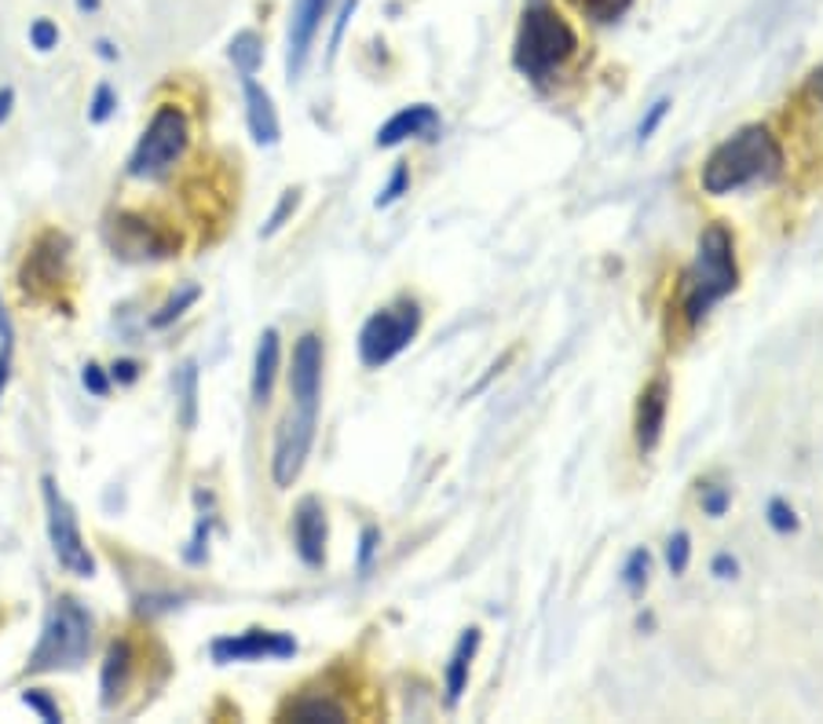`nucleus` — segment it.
Returning <instances> with one entry per match:
<instances>
[{"label":"nucleus","instance_id":"bb28decb","mask_svg":"<svg viewBox=\"0 0 823 724\" xmlns=\"http://www.w3.org/2000/svg\"><path fill=\"white\" fill-rule=\"evenodd\" d=\"M11 355H15V334H11V318L0 304V396L11 381Z\"/></svg>","mask_w":823,"mask_h":724},{"label":"nucleus","instance_id":"9b49d317","mask_svg":"<svg viewBox=\"0 0 823 724\" xmlns=\"http://www.w3.org/2000/svg\"><path fill=\"white\" fill-rule=\"evenodd\" d=\"M106 239L128 260H154V256H173L180 249V239L162 228H154L150 220L139 217H117L111 228H106Z\"/></svg>","mask_w":823,"mask_h":724},{"label":"nucleus","instance_id":"393cba45","mask_svg":"<svg viewBox=\"0 0 823 724\" xmlns=\"http://www.w3.org/2000/svg\"><path fill=\"white\" fill-rule=\"evenodd\" d=\"M582 15L601 22V27H607V22H618L626 15L629 8H634V0H571Z\"/></svg>","mask_w":823,"mask_h":724},{"label":"nucleus","instance_id":"cd10ccee","mask_svg":"<svg viewBox=\"0 0 823 724\" xmlns=\"http://www.w3.org/2000/svg\"><path fill=\"white\" fill-rule=\"evenodd\" d=\"M114 111H117V92L111 85H100V88H95L92 103H88V122H95V125L111 122Z\"/></svg>","mask_w":823,"mask_h":724},{"label":"nucleus","instance_id":"423d86ee","mask_svg":"<svg viewBox=\"0 0 823 724\" xmlns=\"http://www.w3.org/2000/svg\"><path fill=\"white\" fill-rule=\"evenodd\" d=\"M417 329H421V307L417 301H399L392 307H381L366 318L360 329V359L366 370H381L396 355H403L414 344Z\"/></svg>","mask_w":823,"mask_h":724},{"label":"nucleus","instance_id":"dca6fc26","mask_svg":"<svg viewBox=\"0 0 823 724\" xmlns=\"http://www.w3.org/2000/svg\"><path fill=\"white\" fill-rule=\"evenodd\" d=\"M242 92H246V122H249V133L260 147H274L282 136V125H279V114H274V103L268 96V88H260L253 77H242Z\"/></svg>","mask_w":823,"mask_h":724},{"label":"nucleus","instance_id":"a878e982","mask_svg":"<svg viewBox=\"0 0 823 724\" xmlns=\"http://www.w3.org/2000/svg\"><path fill=\"white\" fill-rule=\"evenodd\" d=\"M648 575H652V556H648V549H634V553H629V560L623 564V586L637 597V592L648 586Z\"/></svg>","mask_w":823,"mask_h":724},{"label":"nucleus","instance_id":"aec40b11","mask_svg":"<svg viewBox=\"0 0 823 724\" xmlns=\"http://www.w3.org/2000/svg\"><path fill=\"white\" fill-rule=\"evenodd\" d=\"M476 651H480V629H465L455 655L447 662V703L458 706L461 695H465V684H469V670H472V659Z\"/></svg>","mask_w":823,"mask_h":724},{"label":"nucleus","instance_id":"473e14b6","mask_svg":"<svg viewBox=\"0 0 823 724\" xmlns=\"http://www.w3.org/2000/svg\"><path fill=\"white\" fill-rule=\"evenodd\" d=\"M729 505H732L729 486H707V491H702V513L707 516H725V508Z\"/></svg>","mask_w":823,"mask_h":724},{"label":"nucleus","instance_id":"2eb2a0df","mask_svg":"<svg viewBox=\"0 0 823 724\" xmlns=\"http://www.w3.org/2000/svg\"><path fill=\"white\" fill-rule=\"evenodd\" d=\"M322 337L304 334L293 344V363H290V396L293 399H319L322 396Z\"/></svg>","mask_w":823,"mask_h":724},{"label":"nucleus","instance_id":"5701e85b","mask_svg":"<svg viewBox=\"0 0 823 724\" xmlns=\"http://www.w3.org/2000/svg\"><path fill=\"white\" fill-rule=\"evenodd\" d=\"M176 396H180V424L195 429L198 424V366L184 363L176 374Z\"/></svg>","mask_w":823,"mask_h":724},{"label":"nucleus","instance_id":"58836bf2","mask_svg":"<svg viewBox=\"0 0 823 724\" xmlns=\"http://www.w3.org/2000/svg\"><path fill=\"white\" fill-rule=\"evenodd\" d=\"M206 545H209V520H198V531H195V538H190L187 560H190V564H201V560H206Z\"/></svg>","mask_w":823,"mask_h":724},{"label":"nucleus","instance_id":"7ed1b4c3","mask_svg":"<svg viewBox=\"0 0 823 724\" xmlns=\"http://www.w3.org/2000/svg\"><path fill=\"white\" fill-rule=\"evenodd\" d=\"M575 52L579 38L571 30V22L549 0H528L517 30V49H512V63H517L520 74L542 85Z\"/></svg>","mask_w":823,"mask_h":724},{"label":"nucleus","instance_id":"37998d69","mask_svg":"<svg viewBox=\"0 0 823 724\" xmlns=\"http://www.w3.org/2000/svg\"><path fill=\"white\" fill-rule=\"evenodd\" d=\"M809 96H813L823 106V66L813 70V77H809Z\"/></svg>","mask_w":823,"mask_h":724},{"label":"nucleus","instance_id":"4c0bfd02","mask_svg":"<svg viewBox=\"0 0 823 724\" xmlns=\"http://www.w3.org/2000/svg\"><path fill=\"white\" fill-rule=\"evenodd\" d=\"M377 549H381V531L377 527H366L363 538H360V571H366L369 560L377 556Z\"/></svg>","mask_w":823,"mask_h":724},{"label":"nucleus","instance_id":"f8f14e48","mask_svg":"<svg viewBox=\"0 0 823 724\" xmlns=\"http://www.w3.org/2000/svg\"><path fill=\"white\" fill-rule=\"evenodd\" d=\"M330 0H293V15H290V33H285V74L296 81L304 74L308 59H312V44L315 33L326 19Z\"/></svg>","mask_w":823,"mask_h":724},{"label":"nucleus","instance_id":"4468645a","mask_svg":"<svg viewBox=\"0 0 823 724\" xmlns=\"http://www.w3.org/2000/svg\"><path fill=\"white\" fill-rule=\"evenodd\" d=\"M666 410H670V385L666 377H655L652 385H644L637 396V418H634V436L640 454H652L659 447L663 429H666Z\"/></svg>","mask_w":823,"mask_h":724},{"label":"nucleus","instance_id":"a211bd4d","mask_svg":"<svg viewBox=\"0 0 823 724\" xmlns=\"http://www.w3.org/2000/svg\"><path fill=\"white\" fill-rule=\"evenodd\" d=\"M133 667H136L133 644H128V640H114V644L106 648V659H103V673H100V692H103V706H114L117 699L125 695L128 681H133Z\"/></svg>","mask_w":823,"mask_h":724},{"label":"nucleus","instance_id":"f03ea898","mask_svg":"<svg viewBox=\"0 0 823 724\" xmlns=\"http://www.w3.org/2000/svg\"><path fill=\"white\" fill-rule=\"evenodd\" d=\"M739 267H736V242L725 223H710L699 234L696 260L681 279V312L688 326H699L725 296L736 293Z\"/></svg>","mask_w":823,"mask_h":724},{"label":"nucleus","instance_id":"c03bdc74","mask_svg":"<svg viewBox=\"0 0 823 724\" xmlns=\"http://www.w3.org/2000/svg\"><path fill=\"white\" fill-rule=\"evenodd\" d=\"M11 106H15V92H11V88H0V125L8 122Z\"/></svg>","mask_w":823,"mask_h":724},{"label":"nucleus","instance_id":"ea45409f","mask_svg":"<svg viewBox=\"0 0 823 724\" xmlns=\"http://www.w3.org/2000/svg\"><path fill=\"white\" fill-rule=\"evenodd\" d=\"M355 4H360V0H344V8H341V15H337V30H333V38H330V55H337L341 38H344V30H348V19H352Z\"/></svg>","mask_w":823,"mask_h":724},{"label":"nucleus","instance_id":"2f4dec72","mask_svg":"<svg viewBox=\"0 0 823 724\" xmlns=\"http://www.w3.org/2000/svg\"><path fill=\"white\" fill-rule=\"evenodd\" d=\"M407 187H410V172H407V165H396V172H392L388 187L377 195V209H381V206H392V201H399L403 195H407Z\"/></svg>","mask_w":823,"mask_h":724},{"label":"nucleus","instance_id":"412c9836","mask_svg":"<svg viewBox=\"0 0 823 724\" xmlns=\"http://www.w3.org/2000/svg\"><path fill=\"white\" fill-rule=\"evenodd\" d=\"M279 717L282 721H344L348 710L341 703H333L330 695H301V699H290Z\"/></svg>","mask_w":823,"mask_h":724},{"label":"nucleus","instance_id":"9d476101","mask_svg":"<svg viewBox=\"0 0 823 724\" xmlns=\"http://www.w3.org/2000/svg\"><path fill=\"white\" fill-rule=\"evenodd\" d=\"M66 264H70V242L59 231L41 234V239L33 242V249L27 253V260H22V271H19L22 290H27V293H48V290L63 286Z\"/></svg>","mask_w":823,"mask_h":724},{"label":"nucleus","instance_id":"72a5a7b5","mask_svg":"<svg viewBox=\"0 0 823 724\" xmlns=\"http://www.w3.org/2000/svg\"><path fill=\"white\" fill-rule=\"evenodd\" d=\"M81 385H85L95 399H106V396H111V377H106L103 366H95V363L85 366V374H81Z\"/></svg>","mask_w":823,"mask_h":724},{"label":"nucleus","instance_id":"0eeeda50","mask_svg":"<svg viewBox=\"0 0 823 724\" xmlns=\"http://www.w3.org/2000/svg\"><path fill=\"white\" fill-rule=\"evenodd\" d=\"M319 429V399H293V407L285 410L274 432V450H271V480L274 486H293L296 476L308 465Z\"/></svg>","mask_w":823,"mask_h":724},{"label":"nucleus","instance_id":"f257e3e1","mask_svg":"<svg viewBox=\"0 0 823 724\" xmlns=\"http://www.w3.org/2000/svg\"><path fill=\"white\" fill-rule=\"evenodd\" d=\"M780 176H783L780 139L765 125H747L710 150L699 183L707 195H732L754 183H772Z\"/></svg>","mask_w":823,"mask_h":724},{"label":"nucleus","instance_id":"79ce46f5","mask_svg":"<svg viewBox=\"0 0 823 724\" xmlns=\"http://www.w3.org/2000/svg\"><path fill=\"white\" fill-rule=\"evenodd\" d=\"M710 571L718 575V578H736L739 575V564H736V556L718 553V556H713V564H710Z\"/></svg>","mask_w":823,"mask_h":724},{"label":"nucleus","instance_id":"7c9ffc66","mask_svg":"<svg viewBox=\"0 0 823 724\" xmlns=\"http://www.w3.org/2000/svg\"><path fill=\"white\" fill-rule=\"evenodd\" d=\"M30 44H33L38 52H52L55 44H59V27H55L52 19H38V22L30 27Z\"/></svg>","mask_w":823,"mask_h":724},{"label":"nucleus","instance_id":"c756f323","mask_svg":"<svg viewBox=\"0 0 823 724\" xmlns=\"http://www.w3.org/2000/svg\"><path fill=\"white\" fill-rule=\"evenodd\" d=\"M22 703H27V706L33 710V714H41V721H48V724H59V721H63V714H59V706H55L44 692H38V688L22 692Z\"/></svg>","mask_w":823,"mask_h":724},{"label":"nucleus","instance_id":"4be33fe9","mask_svg":"<svg viewBox=\"0 0 823 724\" xmlns=\"http://www.w3.org/2000/svg\"><path fill=\"white\" fill-rule=\"evenodd\" d=\"M228 59L235 63V70L242 77H253L257 70H260V63H264V44H260V38L253 30H242L238 38L231 41V49H228Z\"/></svg>","mask_w":823,"mask_h":724},{"label":"nucleus","instance_id":"ddd939ff","mask_svg":"<svg viewBox=\"0 0 823 724\" xmlns=\"http://www.w3.org/2000/svg\"><path fill=\"white\" fill-rule=\"evenodd\" d=\"M326 538H330L326 508H322L319 497H304V502L293 508L296 556H301L308 567H322V564H326Z\"/></svg>","mask_w":823,"mask_h":724},{"label":"nucleus","instance_id":"49530a36","mask_svg":"<svg viewBox=\"0 0 823 724\" xmlns=\"http://www.w3.org/2000/svg\"><path fill=\"white\" fill-rule=\"evenodd\" d=\"M77 8L81 11H95V8H100V0H77Z\"/></svg>","mask_w":823,"mask_h":724},{"label":"nucleus","instance_id":"f3484780","mask_svg":"<svg viewBox=\"0 0 823 724\" xmlns=\"http://www.w3.org/2000/svg\"><path fill=\"white\" fill-rule=\"evenodd\" d=\"M436 128H439V114L428 103H417V106H407V111H399L396 117H388V122L381 125L377 147H399L403 139H410V136L433 139Z\"/></svg>","mask_w":823,"mask_h":724},{"label":"nucleus","instance_id":"20e7f679","mask_svg":"<svg viewBox=\"0 0 823 724\" xmlns=\"http://www.w3.org/2000/svg\"><path fill=\"white\" fill-rule=\"evenodd\" d=\"M92 651V615L74 597H59L48 608L41 637L27 659V673L77 670Z\"/></svg>","mask_w":823,"mask_h":724},{"label":"nucleus","instance_id":"6ab92c4d","mask_svg":"<svg viewBox=\"0 0 823 724\" xmlns=\"http://www.w3.org/2000/svg\"><path fill=\"white\" fill-rule=\"evenodd\" d=\"M279 359H282L279 329H264V334H260V344H257V359H253V402L257 407H264V402L271 399Z\"/></svg>","mask_w":823,"mask_h":724},{"label":"nucleus","instance_id":"39448f33","mask_svg":"<svg viewBox=\"0 0 823 724\" xmlns=\"http://www.w3.org/2000/svg\"><path fill=\"white\" fill-rule=\"evenodd\" d=\"M187 144H190V122L184 106L176 103L158 106L147 128H143L133 158H128V176L133 180H162L187 154Z\"/></svg>","mask_w":823,"mask_h":724},{"label":"nucleus","instance_id":"b1692460","mask_svg":"<svg viewBox=\"0 0 823 724\" xmlns=\"http://www.w3.org/2000/svg\"><path fill=\"white\" fill-rule=\"evenodd\" d=\"M198 296H201V290H198V286H180V290H176V293L169 296V301H165V304L158 307V312L150 315V326H154V329L173 326L176 318H180L190 304H198Z\"/></svg>","mask_w":823,"mask_h":724},{"label":"nucleus","instance_id":"f704fd0d","mask_svg":"<svg viewBox=\"0 0 823 724\" xmlns=\"http://www.w3.org/2000/svg\"><path fill=\"white\" fill-rule=\"evenodd\" d=\"M670 114V99H659V103H652L648 106V114H644V122H640V128H637V139L644 144V139H652L655 136V128L663 125V117Z\"/></svg>","mask_w":823,"mask_h":724},{"label":"nucleus","instance_id":"e433bc0d","mask_svg":"<svg viewBox=\"0 0 823 724\" xmlns=\"http://www.w3.org/2000/svg\"><path fill=\"white\" fill-rule=\"evenodd\" d=\"M296 201H301V195H296V191H285V195H282V201H279V206H274V212H271V220H268L264 234H274V231L282 228L285 217H290V212L296 209Z\"/></svg>","mask_w":823,"mask_h":724},{"label":"nucleus","instance_id":"1a4fd4ad","mask_svg":"<svg viewBox=\"0 0 823 724\" xmlns=\"http://www.w3.org/2000/svg\"><path fill=\"white\" fill-rule=\"evenodd\" d=\"M209 655L220 667H228V662H257V659H293L296 640L293 633H274V629H249V633L212 640Z\"/></svg>","mask_w":823,"mask_h":724},{"label":"nucleus","instance_id":"c9c22d12","mask_svg":"<svg viewBox=\"0 0 823 724\" xmlns=\"http://www.w3.org/2000/svg\"><path fill=\"white\" fill-rule=\"evenodd\" d=\"M769 524H772V531H780V534H791L794 527H798V516H794V508L786 505V502H769Z\"/></svg>","mask_w":823,"mask_h":724},{"label":"nucleus","instance_id":"a19ab883","mask_svg":"<svg viewBox=\"0 0 823 724\" xmlns=\"http://www.w3.org/2000/svg\"><path fill=\"white\" fill-rule=\"evenodd\" d=\"M136 377H139V363H133V359H117L111 366V381H117V385H133Z\"/></svg>","mask_w":823,"mask_h":724},{"label":"nucleus","instance_id":"c85d7f7f","mask_svg":"<svg viewBox=\"0 0 823 724\" xmlns=\"http://www.w3.org/2000/svg\"><path fill=\"white\" fill-rule=\"evenodd\" d=\"M688 560H691V538H688V531H677L670 545H666V564H670L674 575H685Z\"/></svg>","mask_w":823,"mask_h":724},{"label":"nucleus","instance_id":"6e6552de","mask_svg":"<svg viewBox=\"0 0 823 724\" xmlns=\"http://www.w3.org/2000/svg\"><path fill=\"white\" fill-rule=\"evenodd\" d=\"M41 494H44V516H48V542H52L59 567L70 575H77V578H92L95 560L85 545V534H81V527H77L74 505L66 502L63 491H59L55 476L41 480Z\"/></svg>","mask_w":823,"mask_h":724},{"label":"nucleus","instance_id":"a18cd8bd","mask_svg":"<svg viewBox=\"0 0 823 724\" xmlns=\"http://www.w3.org/2000/svg\"><path fill=\"white\" fill-rule=\"evenodd\" d=\"M95 49H100V55H103V59H117V49H114L111 41H100V44H95Z\"/></svg>","mask_w":823,"mask_h":724}]
</instances>
